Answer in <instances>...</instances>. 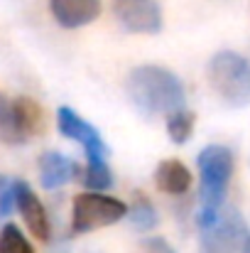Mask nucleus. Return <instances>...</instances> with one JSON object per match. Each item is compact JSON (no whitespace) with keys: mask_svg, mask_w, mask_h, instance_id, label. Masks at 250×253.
Listing matches in <instances>:
<instances>
[{"mask_svg":"<svg viewBox=\"0 0 250 253\" xmlns=\"http://www.w3.org/2000/svg\"><path fill=\"white\" fill-rule=\"evenodd\" d=\"M194 126H196V116L189 108H181V111L167 116V133H169L172 143H177V145H181L191 138Z\"/></svg>","mask_w":250,"mask_h":253,"instance_id":"16","label":"nucleus"},{"mask_svg":"<svg viewBox=\"0 0 250 253\" xmlns=\"http://www.w3.org/2000/svg\"><path fill=\"white\" fill-rule=\"evenodd\" d=\"M199 231V253H246L250 239L246 219L236 209H221L218 216Z\"/></svg>","mask_w":250,"mask_h":253,"instance_id":"5","label":"nucleus"},{"mask_svg":"<svg viewBox=\"0 0 250 253\" xmlns=\"http://www.w3.org/2000/svg\"><path fill=\"white\" fill-rule=\"evenodd\" d=\"M0 253H35V249L15 224H5L0 229Z\"/></svg>","mask_w":250,"mask_h":253,"instance_id":"17","label":"nucleus"},{"mask_svg":"<svg viewBox=\"0 0 250 253\" xmlns=\"http://www.w3.org/2000/svg\"><path fill=\"white\" fill-rule=\"evenodd\" d=\"M246 253H250V239H248V246H246Z\"/></svg>","mask_w":250,"mask_h":253,"instance_id":"20","label":"nucleus"},{"mask_svg":"<svg viewBox=\"0 0 250 253\" xmlns=\"http://www.w3.org/2000/svg\"><path fill=\"white\" fill-rule=\"evenodd\" d=\"M196 165H199V174H201L196 224H199V229H204L223 209L228 182L233 177V153L226 145H216L214 143V145H206L199 153Z\"/></svg>","mask_w":250,"mask_h":253,"instance_id":"2","label":"nucleus"},{"mask_svg":"<svg viewBox=\"0 0 250 253\" xmlns=\"http://www.w3.org/2000/svg\"><path fill=\"white\" fill-rule=\"evenodd\" d=\"M140 249H143V253H177L165 239H157V236L155 239H145Z\"/></svg>","mask_w":250,"mask_h":253,"instance_id":"19","label":"nucleus"},{"mask_svg":"<svg viewBox=\"0 0 250 253\" xmlns=\"http://www.w3.org/2000/svg\"><path fill=\"white\" fill-rule=\"evenodd\" d=\"M15 209L22 214V219H25V224H27V229L35 239L49 241L52 224H49L47 209L39 202V197L35 194V189L22 179H15Z\"/></svg>","mask_w":250,"mask_h":253,"instance_id":"8","label":"nucleus"},{"mask_svg":"<svg viewBox=\"0 0 250 253\" xmlns=\"http://www.w3.org/2000/svg\"><path fill=\"white\" fill-rule=\"evenodd\" d=\"M0 140L7 145L25 143V135H22L17 116H15V106L5 93H0Z\"/></svg>","mask_w":250,"mask_h":253,"instance_id":"15","label":"nucleus"},{"mask_svg":"<svg viewBox=\"0 0 250 253\" xmlns=\"http://www.w3.org/2000/svg\"><path fill=\"white\" fill-rule=\"evenodd\" d=\"M133 199L135 202H133V207H128V214H125L128 221H130V226L135 231H150V229H155L157 226V211H155L152 202L143 192H138Z\"/></svg>","mask_w":250,"mask_h":253,"instance_id":"13","label":"nucleus"},{"mask_svg":"<svg viewBox=\"0 0 250 253\" xmlns=\"http://www.w3.org/2000/svg\"><path fill=\"white\" fill-rule=\"evenodd\" d=\"M79 174H81L79 165L57 150H49L39 158V184L44 189H59L62 184L71 182Z\"/></svg>","mask_w":250,"mask_h":253,"instance_id":"10","label":"nucleus"},{"mask_svg":"<svg viewBox=\"0 0 250 253\" xmlns=\"http://www.w3.org/2000/svg\"><path fill=\"white\" fill-rule=\"evenodd\" d=\"M12 106H15V116H17L20 130H22L25 140H30L32 135H37L42 130V108L27 96L15 98Z\"/></svg>","mask_w":250,"mask_h":253,"instance_id":"12","label":"nucleus"},{"mask_svg":"<svg viewBox=\"0 0 250 253\" xmlns=\"http://www.w3.org/2000/svg\"><path fill=\"white\" fill-rule=\"evenodd\" d=\"M113 15L128 32L155 35L162 30V7L157 0H113Z\"/></svg>","mask_w":250,"mask_h":253,"instance_id":"6","label":"nucleus"},{"mask_svg":"<svg viewBox=\"0 0 250 253\" xmlns=\"http://www.w3.org/2000/svg\"><path fill=\"white\" fill-rule=\"evenodd\" d=\"M125 214H128L125 202L108 197L103 192H83L74 197V204H71V231L88 234V231H96L125 219Z\"/></svg>","mask_w":250,"mask_h":253,"instance_id":"4","label":"nucleus"},{"mask_svg":"<svg viewBox=\"0 0 250 253\" xmlns=\"http://www.w3.org/2000/svg\"><path fill=\"white\" fill-rule=\"evenodd\" d=\"M49 7L54 20L67 30L83 27L101 15V0H49Z\"/></svg>","mask_w":250,"mask_h":253,"instance_id":"9","label":"nucleus"},{"mask_svg":"<svg viewBox=\"0 0 250 253\" xmlns=\"http://www.w3.org/2000/svg\"><path fill=\"white\" fill-rule=\"evenodd\" d=\"M81 182L91 192H103L113 184V174L106 158H86V168L81 169Z\"/></svg>","mask_w":250,"mask_h":253,"instance_id":"14","label":"nucleus"},{"mask_svg":"<svg viewBox=\"0 0 250 253\" xmlns=\"http://www.w3.org/2000/svg\"><path fill=\"white\" fill-rule=\"evenodd\" d=\"M57 126H59V133L81 143V148L86 150V158H106L108 155V148L101 138V133L88 123L83 121L79 113H74L69 106H62L59 113H57Z\"/></svg>","mask_w":250,"mask_h":253,"instance_id":"7","label":"nucleus"},{"mask_svg":"<svg viewBox=\"0 0 250 253\" xmlns=\"http://www.w3.org/2000/svg\"><path fill=\"white\" fill-rule=\"evenodd\" d=\"M155 184L165 194H174V197L186 194L191 187V172L179 160H165L155 169Z\"/></svg>","mask_w":250,"mask_h":253,"instance_id":"11","label":"nucleus"},{"mask_svg":"<svg viewBox=\"0 0 250 253\" xmlns=\"http://www.w3.org/2000/svg\"><path fill=\"white\" fill-rule=\"evenodd\" d=\"M15 211V179L0 177V219H7Z\"/></svg>","mask_w":250,"mask_h":253,"instance_id":"18","label":"nucleus"},{"mask_svg":"<svg viewBox=\"0 0 250 253\" xmlns=\"http://www.w3.org/2000/svg\"><path fill=\"white\" fill-rule=\"evenodd\" d=\"M128 96L145 116H172L186 108V91L181 79L157 64H143L130 72Z\"/></svg>","mask_w":250,"mask_h":253,"instance_id":"1","label":"nucleus"},{"mask_svg":"<svg viewBox=\"0 0 250 253\" xmlns=\"http://www.w3.org/2000/svg\"><path fill=\"white\" fill-rule=\"evenodd\" d=\"M209 82L211 88L228 106H248L250 103V62L231 49H223L209 62Z\"/></svg>","mask_w":250,"mask_h":253,"instance_id":"3","label":"nucleus"}]
</instances>
